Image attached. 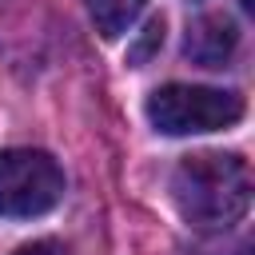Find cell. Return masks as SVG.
<instances>
[{
    "instance_id": "1",
    "label": "cell",
    "mask_w": 255,
    "mask_h": 255,
    "mask_svg": "<svg viewBox=\"0 0 255 255\" xmlns=\"http://www.w3.org/2000/svg\"><path fill=\"white\" fill-rule=\"evenodd\" d=\"M171 199L191 227L227 231L251 207V167L231 151L187 155L171 175Z\"/></svg>"
},
{
    "instance_id": "2",
    "label": "cell",
    "mask_w": 255,
    "mask_h": 255,
    "mask_svg": "<svg viewBox=\"0 0 255 255\" xmlns=\"http://www.w3.org/2000/svg\"><path fill=\"white\" fill-rule=\"evenodd\" d=\"M147 120L163 135L219 131L243 120V100L223 88L203 84H163L147 96Z\"/></svg>"
},
{
    "instance_id": "3",
    "label": "cell",
    "mask_w": 255,
    "mask_h": 255,
    "mask_svg": "<svg viewBox=\"0 0 255 255\" xmlns=\"http://www.w3.org/2000/svg\"><path fill=\"white\" fill-rule=\"evenodd\" d=\"M64 171L48 151L36 147H8L0 151V215L32 219L60 203Z\"/></svg>"
},
{
    "instance_id": "4",
    "label": "cell",
    "mask_w": 255,
    "mask_h": 255,
    "mask_svg": "<svg viewBox=\"0 0 255 255\" xmlns=\"http://www.w3.org/2000/svg\"><path fill=\"white\" fill-rule=\"evenodd\" d=\"M235 44H239V32H235V24L227 16H203V20H195L187 28L183 52H187V60H195L203 68H223L231 60Z\"/></svg>"
},
{
    "instance_id": "5",
    "label": "cell",
    "mask_w": 255,
    "mask_h": 255,
    "mask_svg": "<svg viewBox=\"0 0 255 255\" xmlns=\"http://www.w3.org/2000/svg\"><path fill=\"white\" fill-rule=\"evenodd\" d=\"M143 4L147 0H88V12H92L96 32L104 40H120L135 24V16L143 12Z\"/></svg>"
},
{
    "instance_id": "6",
    "label": "cell",
    "mask_w": 255,
    "mask_h": 255,
    "mask_svg": "<svg viewBox=\"0 0 255 255\" xmlns=\"http://www.w3.org/2000/svg\"><path fill=\"white\" fill-rule=\"evenodd\" d=\"M159 44H163V16H151V20L143 24V32L135 36V44L128 48V60H131V64H147V60L159 52Z\"/></svg>"
},
{
    "instance_id": "7",
    "label": "cell",
    "mask_w": 255,
    "mask_h": 255,
    "mask_svg": "<svg viewBox=\"0 0 255 255\" xmlns=\"http://www.w3.org/2000/svg\"><path fill=\"white\" fill-rule=\"evenodd\" d=\"M16 255H68L60 243H52V239H40V243H28V247H20Z\"/></svg>"
}]
</instances>
